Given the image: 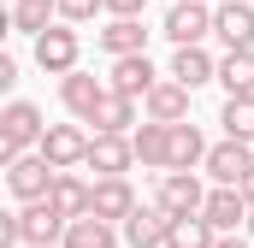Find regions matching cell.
<instances>
[{
  "instance_id": "cell-1",
  "label": "cell",
  "mask_w": 254,
  "mask_h": 248,
  "mask_svg": "<svg viewBox=\"0 0 254 248\" xmlns=\"http://www.w3.org/2000/svg\"><path fill=\"white\" fill-rule=\"evenodd\" d=\"M30 42H36V71H48V77H65L71 65L83 60V36H77V24H65V18H54L48 30H36Z\"/></svg>"
},
{
  "instance_id": "cell-2",
  "label": "cell",
  "mask_w": 254,
  "mask_h": 248,
  "mask_svg": "<svg viewBox=\"0 0 254 248\" xmlns=\"http://www.w3.org/2000/svg\"><path fill=\"white\" fill-rule=\"evenodd\" d=\"M166 225H172V213L160 207V201H136L125 219H119V243L125 248H166Z\"/></svg>"
},
{
  "instance_id": "cell-3",
  "label": "cell",
  "mask_w": 254,
  "mask_h": 248,
  "mask_svg": "<svg viewBox=\"0 0 254 248\" xmlns=\"http://www.w3.org/2000/svg\"><path fill=\"white\" fill-rule=\"evenodd\" d=\"M160 36H166L172 48H190V42H207V36H213V6H207V0H178V6L166 12Z\"/></svg>"
},
{
  "instance_id": "cell-4",
  "label": "cell",
  "mask_w": 254,
  "mask_h": 248,
  "mask_svg": "<svg viewBox=\"0 0 254 248\" xmlns=\"http://www.w3.org/2000/svg\"><path fill=\"white\" fill-rule=\"evenodd\" d=\"M83 166H89L95 178H125L130 166H136V154H130V136L95 130V136H89V148H83Z\"/></svg>"
},
{
  "instance_id": "cell-5",
  "label": "cell",
  "mask_w": 254,
  "mask_h": 248,
  "mask_svg": "<svg viewBox=\"0 0 254 248\" xmlns=\"http://www.w3.org/2000/svg\"><path fill=\"white\" fill-rule=\"evenodd\" d=\"M101 101H107V83H101V77H89L83 65H71V71L60 77V107H65L77 124L95 119V107H101Z\"/></svg>"
},
{
  "instance_id": "cell-6",
  "label": "cell",
  "mask_w": 254,
  "mask_h": 248,
  "mask_svg": "<svg viewBox=\"0 0 254 248\" xmlns=\"http://www.w3.org/2000/svg\"><path fill=\"white\" fill-rule=\"evenodd\" d=\"M54 184V166L42 160V148H24L12 166H6V189H12V201H42Z\"/></svg>"
},
{
  "instance_id": "cell-7",
  "label": "cell",
  "mask_w": 254,
  "mask_h": 248,
  "mask_svg": "<svg viewBox=\"0 0 254 248\" xmlns=\"http://www.w3.org/2000/svg\"><path fill=\"white\" fill-rule=\"evenodd\" d=\"M249 166H254V142H237V136L207 142V154H201V172H207L213 184H237Z\"/></svg>"
},
{
  "instance_id": "cell-8",
  "label": "cell",
  "mask_w": 254,
  "mask_h": 248,
  "mask_svg": "<svg viewBox=\"0 0 254 248\" xmlns=\"http://www.w3.org/2000/svg\"><path fill=\"white\" fill-rule=\"evenodd\" d=\"M36 148H42V160H48L54 172H71V166H83V148H89V130H83V124H48Z\"/></svg>"
},
{
  "instance_id": "cell-9",
  "label": "cell",
  "mask_w": 254,
  "mask_h": 248,
  "mask_svg": "<svg viewBox=\"0 0 254 248\" xmlns=\"http://www.w3.org/2000/svg\"><path fill=\"white\" fill-rule=\"evenodd\" d=\"M154 77H160V71H154L148 48H142V54H119V60H113V71H107V89H113V95H130V101H142V95L154 89Z\"/></svg>"
},
{
  "instance_id": "cell-10",
  "label": "cell",
  "mask_w": 254,
  "mask_h": 248,
  "mask_svg": "<svg viewBox=\"0 0 254 248\" xmlns=\"http://www.w3.org/2000/svg\"><path fill=\"white\" fill-rule=\"evenodd\" d=\"M65 213L42 195V201H18V243H60Z\"/></svg>"
},
{
  "instance_id": "cell-11",
  "label": "cell",
  "mask_w": 254,
  "mask_h": 248,
  "mask_svg": "<svg viewBox=\"0 0 254 248\" xmlns=\"http://www.w3.org/2000/svg\"><path fill=\"white\" fill-rule=\"evenodd\" d=\"M190 89L178 83V77H154V89L142 95V119H160V124H178V119H190Z\"/></svg>"
},
{
  "instance_id": "cell-12",
  "label": "cell",
  "mask_w": 254,
  "mask_h": 248,
  "mask_svg": "<svg viewBox=\"0 0 254 248\" xmlns=\"http://www.w3.org/2000/svg\"><path fill=\"white\" fill-rule=\"evenodd\" d=\"M213 36L225 42V54H231V48H254V0H225V6H213Z\"/></svg>"
},
{
  "instance_id": "cell-13",
  "label": "cell",
  "mask_w": 254,
  "mask_h": 248,
  "mask_svg": "<svg viewBox=\"0 0 254 248\" xmlns=\"http://www.w3.org/2000/svg\"><path fill=\"white\" fill-rule=\"evenodd\" d=\"M201 219L213 225V231H243V219H249V201L237 195V184H213L201 195Z\"/></svg>"
},
{
  "instance_id": "cell-14",
  "label": "cell",
  "mask_w": 254,
  "mask_h": 248,
  "mask_svg": "<svg viewBox=\"0 0 254 248\" xmlns=\"http://www.w3.org/2000/svg\"><path fill=\"white\" fill-rule=\"evenodd\" d=\"M201 154H207V136H201V124L178 119L166 130V172H195L201 166Z\"/></svg>"
},
{
  "instance_id": "cell-15",
  "label": "cell",
  "mask_w": 254,
  "mask_h": 248,
  "mask_svg": "<svg viewBox=\"0 0 254 248\" xmlns=\"http://www.w3.org/2000/svg\"><path fill=\"white\" fill-rule=\"evenodd\" d=\"M60 248H119V225L101 213H77V219H65Z\"/></svg>"
},
{
  "instance_id": "cell-16",
  "label": "cell",
  "mask_w": 254,
  "mask_h": 248,
  "mask_svg": "<svg viewBox=\"0 0 254 248\" xmlns=\"http://www.w3.org/2000/svg\"><path fill=\"white\" fill-rule=\"evenodd\" d=\"M201 195H207V184L195 178V172H160V207L178 219V213H201Z\"/></svg>"
},
{
  "instance_id": "cell-17",
  "label": "cell",
  "mask_w": 254,
  "mask_h": 248,
  "mask_svg": "<svg viewBox=\"0 0 254 248\" xmlns=\"http://www.w3.org/2000/svg\"><path fill=\"white\" fill-rule=\"evenodd\" d=\"M0 130H6L18 148H36L42 130H48V113H42L36 101H6V107H0Z\"/></svg>"
},
{
  "instance_id": "cell-18",
  "label": "cell",
  "mask_w": 254,
  "mask_h": 248,
  "mask_svg": "<svg viewBox=\"0 0 254 248\" xmlns=\"http://www.w3.org/2000/svg\"><path fill=\"white\" fill-rule=\"evenodd\" d=\"M130 207H136V189H130V178H95L89 184V213H101V219H125Z\"/></svg>"
},
{
  "instance_id": "cell-19",
  "label": "cell",
  "mask_w": 254,
  "mask_h": 248,
  "mask_svg": "<svg viewBox=\"0 0 254 248\" xmlns=\"http://www.w3.org/2000/svg\"><path fill=\"white\" fill-rule=\"evenodd\" d=\"M213 54H207V48H201V42H190V48H178V54H172V71H166V77H178V83H184V89H207V83H213Z\"/></svg>"
},
{
  "instance_id": "cell-20",
  "label": "cell",
  "mask_w": 254,
  "mask_h": 248,
  "mask_svg": "<svg viewBox=\"0 0 254 248\" xmlns=\"http://www.w3.org/2000/svg\"><path fill=\"white\" fill-rule=\"evenodd\" d=\"M95 42H101L107 60H119V54H142L148 48V30H142V18H107V30H95Z\"/></svg>"
},
{
  "instance_id": "cell-21",
  "label": "cell",
  "mask_w": 254,
  "mask_h": 248,
  "mask_svg": "<svg viewBox=\"0 0 254 248\" xmlns=\"http://www.w3.org/2000/svg\"><path fill=\"white\" fill-rule=\"evenodd\" d=\"M213 83L225 95H254V48H231L225 60L213 65Z\"/></svg>"
},
{
  "instance_id": "cell-22",
  "label": "cell",
  "mask_w": 254,
  "mask_h": 248,
  "mask_svg": "<svg viewBox=\"0 0 254 248\" xmlns=\"http://www.w3.org/2000/svg\"><path fill=\"white\" fill-rule=\"evenodd\" d=\"M166 130L172 124H160V119H136V130H130V154L148 172H166Z\"/></svg>"
},
{
  "instance_id": "cell-23",
  "label": "cell",
  "mask_w": 254,
  "mask_h": 248,
  "mask_svg": "<svg viewBox=\"0 0 254 248\" xmlns=\"http://www.w3.org/2000/svg\"><path fill=\"white\" fill-rule=\"evenodd\" d=\"M136 119H142V101H130V95H113V89H107V101H101V107H95V130H113V136H130V130H136Z\"/></svg>"
},
{
  "instance_id": "cell-24",
  "label": "cell",
  "mask_w": 254,
  "mask_h": 248,
  "mask_svg": "<svg viewBox=\"0 0 254 248\" xmlns=\"http://www.w3.org/2000/svg\"><path fill=\"white\" fill-rule=\"evenodd\" d=\"M48 201L60 207L65 219H77V213H89V184L77 178V166H71V172H54V184H48Z\"/></svg>"
},
{
  "instance_id": "cell-25",
  "label": "cell",
  "mask_w": 254,
  "mask_h": 248,
  "mask_svg": "<svg viewBox=\"0 0 254 248\" xmlns=\"http://www.w3.org/2000/svg\"><path fill=\"white\" fill-rule=\"evenodd\" d=\"M213 225L201 219V213H178L172 225H166V248H213Z\"/></svg>"
},
{
  "instance_id": "cell-26",
  "label": "cell",
  "mask_w": 254,
  "mask_h": 248,
  "mask_svg": "<svg viewBox=\"0 0 254 248\" xmlns=\"http://www.w3.org/2000/svg\"><path fill=\"white\" fill-rule=\"evenodd\" d=\"M219 124H225V136H237V142H254V95H225V107H219Z\"/></svg>"
},
{
  "instance_id": "cell-27",
  "label": "cell",
  "mask_w": 254,
  "mask_h": 248,
  "mask_svg": "<svg viewBox=\"0 0 254 248\" xmlns=\"http://www.w3.org/2000/svg\"><path fill=\"white\" fill-rule=\"evenodd\" d=\"M60 12H54V0H12V30H24V36H36V30H48Z\"/></svg>"
},
{
  "instance_id": "cell-28",
  "label": "cell",
  "mask_w": 254,
  "mask_h": 248,
  "mask_svg": "<svg viewBox=\"0 0 254 248\" xmlns=\"http://www.w3.org/2000/svg\"><path fill=\"white\" fill-rule=\"evenodd\" d=\"M54 12H60L65 24H89V18L101 12V0H54Z\"/></svg>"
},
{
  "instance_id": "cell-29",
  "label": "cell",
  "mask_w": 254,
  "mask_h": 248,
  "mask_svg": "<svg viewBox=\"0 0 254 248\" xmlns=\"http://www.w3.org/2000/svg\"><path fill=\"white\" fill-rule=\"evenodd\" d=\"M101 12H107V18H142L148 0H101Z\"/></svg>"
},
{
  "instance_id": "cell-30",
  "label": "cell",
  "mask_w": 254,
  "mask_h": 248,
  "mask_svg": "<svg viewBox=\"0 0 254 248\" xmlns=\"http://www.w3.org/2000/svg\"><path fill=\"white\" fill-rule=\"evenodd\" d=\"M0 248H24L18 243V213H12V207H0Z\"/></svg>"
},
{
  "instance_id": "cell-31",
  "label": "cell",
  "mask_w": 254,
  "mask_h": 248,
  "mask_svg": "<svg viewBox=\"0 0 254 248\" xmlns=\"http://www.w3.org/2000/svg\"><path fill=\"white\" fill-rule=\"evenodd\" d=\"M12 89H18V60L0 48V95H12Z\"/></svg>"
},
{
  "instance_id": "cell-32",
  "label": "cell",
  "mask_w": 254,
  "mask_h": 248,
  "mask_svg": "<svg viewBox=\"0 0 254 248\" xmlns=\"http://www.w3.org/2000/svg\"><path fill=\"white\" fill-rule=\"evenodd\" d=\"M18 154H24V148H18V142H12V136H6V130H0V172H6V166H12V160H18Z\"/></svg>"
},
{
  "instance_id": "cell-33",
  "label": "cell",
  "mask_w": 254,
  "mask_h": 248,
  "mask_svg": "<svg viewBox=\"0 0 254 248\" xmlns=\"http://www.w3.org/2000/svg\"><path fill=\"white\" fill-rule=\"evenodd\" d=\"M213 248H254L249 237H237V231H219V237H213Z\"/></svg>"
},
{
  "instance_id": "cell-34",
  "label": "cell",
  "mask_w": 254,
  "mask_h": 248,
  "mask_svg": "<svg viewBox=\"0 0 254 248\" xmlns=\"http://www.w3.org/2000/svg\"><path fill=\"white\" fill-rule=\"evenodd\" d=\"M237 195H243V201H249V207H254V166H249V172H243V178H237Z\"/></svg>"
},
{
  "instance_id": "cell-35",
  "label": "cell",
  "mask_w": 254,
  "mask_h": 248,
  "mask_svg": "<svg viewBox=\"0 0 254 248\" xmlns=\"http://www.w3.org/2000/svg\"><path fill=\"white\" fill-rule=\"evenodd\" d=\"M6 36H12V6H0V48H6Z\"/></svg>"
},
{
  "instance_id": "cell-36",
  "label": "cell",
  "mask_w": 254,
  "mask_h": 248,
  "mask_svg": "<svg viewBox=\"0 0 254 248\" xmlns=\"http://www.w3.org/2000/svg\"><path fill=\"white\" fill-rule=\"evenodd\" d=\"M243 237H249V243H254V207H249V219H243Z\"/></svg>"
},
{
  "instance_id": "cell-37",
  "label": "cell",
  "mask_w": 254,
  "mask_h": 248,
  "mask_svg": "<svg viewBox=\"0 0 254 248\" xmlns=\"http://www.w3.org/2000/svg\"><path fill=\"white\" fill-rule=\"evenodd\" d=\"M24 248H60V243H24Z\"/></svg>"
}]
</instances>
